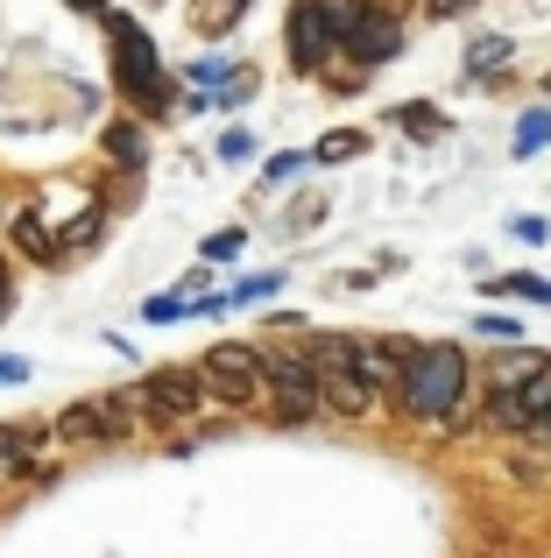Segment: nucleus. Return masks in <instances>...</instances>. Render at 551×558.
I'll list each match as a JSON object with an SVG mask.
<instances>
[{
	"mask_svg": "<svg viewBox=\"0 0 551 558\" xmlns=\"http://www.w3.org/2000/svg\"><path fill=\"white\" fill-rule=\"evenodd\" d=\"M332 22H326V8H318V0H297V8H290V57H297V71H318L332 57Z\"/></svg>",
	"mask_w": 551,
	"mask_h": 558,
	"instance_id": "obj_6",
	"label": "nucleus"
},
{
	"mask_svg": "<svg viewBox=\"0 0 551 558\" xmlns=\"http://www.w3.org/2000/svg\"><path fill=\"white\" fill-rule=\"evenodd\" d=\"M551 368L544 354H530V347H510V354L495 361V389H530V381H538Z\"/></svg>",
	"mask_w": 551,
	"mask_h": 558,
	"instance_id": "obj_11",
	"label": "nucleus"
},
{
	"mask_svg": "<svg viewBox=\"0 0 551 558\" xmlns=\"http://www.w3.org/2000/svg\"><path fill=\"white\" fill-rule=\"evenodd\" d=\"M14 446H22V438H14V432H0V466H22V452H14Z\"/></svg>",
	"mask_w": 551,
	"mask_h": 558,
	"instance_id": "obj_30",
	"label": "nucleus"
},
{
	"mask_svg": "<svg viewBox=\"0 0 551 558\" xmlns=\"http://www.w3.org/2000/svg\"><path fill=\"white\" fill-rule=\"evenodd\" d=\"M510 233H516V241H544V233H551V227H544V219H538V213H524V219H516V227H510Z\"/></svg>",
	"mask_w": 551,
	"mask_h": 558,
	"instance_id": "obj_27",
	"label": "nucleus"
},
{
	"mask_svg": "<svg viewBox=\"0 0 551 558\" xmlns=\"http://www.w3.org/2000/svg\"><path fill=\"white\" fill-rule=\"evenodd\" d=\"M297 170H304V156H269V170H262V178H269V184H290Z\"/></svg>",
	"mask_w": 551,
	"mask_h": 558,
	"instance_id": "obj_23",
	"label": "nucleus"
},
{
	"mask_svg": "<svg viewBox=\"0 0 551 558\" xmlns=\"http://www.w3.org/2000/svg\"><path fill=\"white\" fill-rule=\"evenodd\" d=\"M262 375H269V389H276V410H283L290 424H297V417H311V410H318V368H304L297 354L269 347V354H262Z\"/></svg>",
	"mask_w": 551,
	"mask_h": 558,
	"instance_id": "obj_5",
	"label": "nucleus"
},
{
	"mask_svg": "<svg viewBox=\"0 0 551 558\" xmlns=\"http://www.w3.org/2000/svg\"><path fill=\"white\" fill-rule=\"evenodd\" d=\"M460 389H467V354L460 347H417L411 368H403V403L417 417H453Z\"/></svg>",
	"mask_w": 551,
	"mask_h": 558,
	"instance_id": "obj_1",
	"label": "nucleus"
},
{
	"mask_svg": "<svg viewBox=\"0 0 551 558\" xmlns=\"http://www.w3.org/2000/svg\"><path fill=\"white\" fill-rule=\"evenodd\" d=\"M346 50H354L360 64H389V57L403 50V28L389 22V14H360V28L346 36Z\"/></svg>",
	"mask_w": 551,
	"mask_h": 558,
	"instance_id": "obj_8",
	"label": "nucleus"
},
{
	"mask_svg": "<svg viewBox=\"0 0 551 558\" xmlns=\"http://www.w3.org/2000/svg\"><path fill=\"white\" fill-rule=\"evenodd\" d=\"M474 8V0H431V14H439V22H445V14H467Z\"/></svg>",
	"mask_w": 551,
	"mask_h": 558,
	"instance_id": "obj_31",
	"label": "nucleus"
},
{
	"mask_svg": "<svg viewBox=\"0 0 551 558\" xmlns=\"http://www.w3.org/2000/svg\"><path fill=\"white\" fill-rule=\"evenodd\" d=\"M360 149H368L360 135H326L318 142V163H346V156H360Z\"/></svg>",
	"mask_w": 551,
	"mask_h": 558,
	"instance_id": "obj_20",
	"label": "nucleus"
},
{
	"mask_svg": "<svg viewBox=\"0 0 551 558\" xmlns=\"http://www.w3.org/2000/svg\"><path fill=\"white\" fill-rule=\"evenodd\" d=\"M396 121L411 128V135H445V121H439V113L425 107V99H411V107H396Z\"/></svg>",
	"mask_w": 551,
	"mask_h": 558,
	"instance_id": "obj_18",
	"label": "nucleus"
},
{
	"mask_svg": "<svg viewBox=\"0 0 551 558\" xmlns=\"http://www.w3.org/2000/svg\"><path fill=\"white\" fill-rule=\"evenodd\" d=\"M142 410H149V417H184V410H198V375L192 368H156L142 381Z\"/></svg>",
	"mask_w": 551,
	"mask_h": 558,
	"instance_id": "obj_7",
	"label": "nucleus"
},
{
	"mask_svg": "<svg viewBox=\"0 0 551 558\" xmlns=\"http://www.w3.org/2000/svg\"><path fill=\"white\" fill-rule=\"evenodd\" d=\"M495 298H530V304H551V283H538V276H502V283H488Z\"/></svg>",
	"mask_w": 551,
	"mask_h": 558,
	"instance_id": "obj_16",
	"label": "nucleus"
},
{
	"mask_svg": "<svg viewBox=\"0 0 551 558\" xmlns=\"http://www.w3.org/2000/svg\"><path fill=\"white\" fill-rule=\"evenodd\" d=\"M149 318H184V298H149Z\"/></svg>",
	"mask_w": 551,
	"mask_h": 558,
	"instance_id": "obj_29",
	"label": "nucleus"
},
{
	"mask_svg": "<svg viewBox=\"0 0 551 558\" xmlns=\"http://www.w3.org/2000/svg\"><path fill=\"white\" fill-rule=\"evenodd\" d=\"M206 381L220 389V403L248 410L269 396V375H262V354H248V347H212L206 354Z\"/></svg>",
	"mask_w": 551,
	"mask_h": 558,
	"instance_id": "obj_4",
	"label": "nucleus"
},
{
	"mask_svg": "<svg viewBox=\"0 0 551 558\" xmlns=\"http://www.w3.org/2000/svg\"><path fill=\"white\" fill-rule=\"evenodd\" d=\"M516 396H524V403H530V417L544 424V417H551V368H544L538 381H530V389H516Z\"/></svg>",
	"mask_w": 551,
	"mask_h": 558,
	"instance_id": "obj_21",
	"label": "nucleus"
},
{
	"mask_svg": "<svg viewBox=\"0 0 551 558\" xmlns=\"http://www.w3.org/2000/svg\"><path fill=\"white\" fill-rule=\"evenodd\" d=\"M107 149L121 156V163H142V135L135 128H107Z\"/></svg>",
	"mask_w": 551,
	"mask_h": 558,
	"instance_id": "obj_22",
	"label": "nucleus"
},
{
	"mask_svg": "<svg viewBox=\"0 0 551 558\" xmlns=\"http://www.w3.org/2000/svg\"><path fill=\"white\" fill-rule=\"evenodd\" d=\"M78 8H107V0H78Z\"/></svg>",
	"mask_w": 551,
	"mask_h": 558,
	"instance_id": "obj_33",
	"label": "nucleus"
},
{
	"mask_svg": "<svg viewBox=\"0 0 551 558\" xmlns=\"http://www.w3.org/2000/svg\"><path fill=\"white\" fill-rule=\"evenodd\" d=\"M276 283H283V276H248V283H241V290H234V298H241V304H255V298H269V290H276Z\"/></svg>",
	"mask_w": 551,
	"mask_h": 558,
	"instance_id": "obj_24",
	"label": "nucleus"
},
{
	"mask_svg": "<svg viewBox=\"0 0 551 558\" xmlns=\"http://www.w3.org/2000/svg\"><path fill=\"white\" fill-rule=\"evenodd\" d=\"M481 332H488V340H524V326H516V318H481Z\"/></svg>",
	"mask_w": 551,
	"mask_h": 558,
	"instance_id": "obj_25",
	"label": "nucleus"
},
{
	"mask_svg": "<svg viewBox=\"0 0 551 558\" xmlns=\"http://www.w3.org/2000/svg\"><path fill=\"white\" fill-rule=\"evenodd\" d=\"M467 71L474 78H495V71H510V36H481L467 50Z\"/></svg>",
	"mask_w": 551,
	"mask_h": 558,
	"instance_id": "obj_12",
	"label": "nucleus"
},
{
	"mask_svg": "<svg viewBox=\"0 0 551 558\" xmlns=\"http://www.w3.org/2000/svg\"><path fill=\"white\" fill-rule=\"evenodd\" d=\"M354 368L368 381H403V368H411V347H354Z\"/></svg>",
	"mask_w": 551,
	"mask_h": 558,
	"instance_id": "obj_10",
	"label": "nucleus"
},
{
	"mask_svg": "<svg viewBox=\"0 0 551 558\" xmlns=\"http://www.w3.org/2000/svg\"><path fill=\"white\" fill-rule=\"evenodd\" d=\"M113 432H121V410H107V403H78L57 417V438H71V446L78 438H113Z\"/></svg>",
	"mask_w": 551,
	"mask_h": 558,
	"instance_id": "obj_9",
	"label": "nucleus"
},
{
	"mask_svg": "<svg viewBox=\"0 0 551 558\" xmlns=\"http://www.w3.org/2000/svg\"><path fill=\"white\" fill-rule=\"evenodd\" d=\"M318 8H326V22H332V36H354V28H360V14H368V8H360V0H318Z\"/></svg>",
	"mask_w": 551,
	"mask_h": 558,
	"instance_id": "obj_15",
	"label": "nucleus"
},
{
	"mask_svg": "<svg viewBox=\"0 0 551 558\" xmlns=\"http://www.w3.org/2000/svg\"><path fill=\"white\" fill-rule=\"evenodd\" d=\"M488 417H495V424H510V432H530V424H538V417H530V403H524L516 389H495V403H488Z\"/></svg>",
	"mask_w": 551,
	"mask_h": 558,
	"instance_id": "obj_13",
	"label": "nucleus"
},
{
	"mask_svg": "<svg viewBox=\"0 0 551 558\" xmlns=\"http://www.w3.org/2000/svg\"><path fill=\"white\" fill-rule=\"evenodd\" d=\"M544 142H551V113H530V121L516 128V156H538Z\"/></svg>",
	"mask_w": 551,
	"mask_h": 558,
	"instance_id": "obj_19",
	"label": "nucleus"
},
{
	"mask_svg": "<svg viewBox=\"0 0 551 558\" xmlns=\"http://www.w3.org/2000/svg\"><path fill=\"white\" fill-rule=\"evenodd\" d=\"M241 22V0H198V28H206V36H212V28H234Z\"/></svg>",
	"mask_w": 551,
	"mask_h": 558,
	"instance_id": "obj_17",
	"label": "nucleus"
},
{
	"mask_svg": "<svg viewBox=\"0 0 551 558\" xmlns=\"http://www.w3.org/2000/svg\"><path fill=\"white\" fill-rule=\"evenodd\" d=\"M14 241H22V255H36V262L57 255V241L42 233V219H14Z\"/></svg>",
	"mask_w": 551,
	"mask_h": 558,
	"instance_id": "obj_14",
	"label": "nucleus"
},
{
	"mask_svg": "<svg viewBox=\"0 0 551 558\" xmlns=\"http://www.w3.org/2000/svg\"><path fill=\"white\" fill-rule=\"evenodd\" d=\"M107 28H113V43H121V93L135 99L142 113H163V107H170V85L156 78V50H149V36H142L127 14H107Z\"/></svg>",
	"mask_w": 551,
	"mask_h": 558,
	"instance_id": "obj_2",
	"label": "nucleus"
},
{
	"mask_svg": "<svg viewBox=\"0 0 551 558\" xmlns=\"http://www.w3.org/2000/svg\"><path fill=\"white\" fill-rule=\"evenodd\" d=\"M318 403H332L340 417H360L375 403V381L354 368V347H318Z\"/></svg>",
	"mask_w": 551,
	"mask_h": 558,
	"instance_id": "obj_3",
	"label": "nucleus"
},
{
	"mask_svg": "<svg viewBox=\"0 0 551 558\" xmlns=\"http://www.w3.org/2000/svg\"><path fill=\"white\" fill-rule=\"evenodd\" d=\"M544 424H551V417H544Z\"/></svg>",
	"mask_w": 551,
	"mask_h": 558,
	"instance_id": "obj_34",
	"label": "nucleus"
},
{
	"mask_svg": "<svg viewBox=\"0 0 551 558\" xmlns=\"http://www.w3.org/2000/svg\"><path fill=\"white\" fill-rule=\"evenodd\" d=\"M28 368H22V361H8V354H0V381H22Z\"/></svg>",
	"mask_w": 551,
	"mask_h": 558,
	"instance_id": "obj_32",
	"label": "nucleus"
},
{
	"mask_svg": "<svg viewBox=\"0 0 551 558\" xmlns=\"http://www.w3.org/2000/svg\"><path fill=\"white\" fill-rule=\"evenodd\" d=\"M206 255H212V262H226V255H241V233H212V241H206Z\"/></svg>",
	"mask_w": 551,
	"mask_h": 558,
	"instance_id": "obj_26",
	"label": "nucleus"
},
{
	"mask_svg": "<svg viewBox=\"0 0 551 558\" xmlns=\"http://www.w3.org/2000/svg\"><path fill=\"white\" fill-rule=\"evenodd\" d=\"M248 149H255L248 135H220V156H226V163H241V156H248Z\"/></svg>",
	"mask_w": 551,
	"mask_h": 558,
	"instance_id": "obj_28",
	"label": "nucleus"
}]
</instances>
